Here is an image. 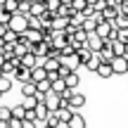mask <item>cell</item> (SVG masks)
Instances as JSON below:
<instances>
[{
	"instance_id": "6da1fadb",
	"label": "cell",
	"mask_w": 128,
	"mask_h": 128,
	"mask_svg": "<svg viewBox=\"0 0 128 128\" xmlns=\"http://www.w3.org/2000/svg\"><path fill=\"white\" fill-rule=\"evenodd\" d=\"M7 28H12L14 33H24L28 28V17L22 14V12H14L12 17H10V22H7Z\"/></svg>"
},
{
	"instance_id": "7a4b0ae2",
	"label": "cell",
	"mask_w": 128,
	"mask_h": 128,
	"mask_svg": "<svg viewBox=\"0 0 128 128\" xmlns=\"http://www.w3.org/2000/svg\"><path fill=\"white\" fill-rule=\"evenodd\" d=\"M112 74L114 76H121V74H128V62H126V57L124 55H116V57H112Z\"/></svg>"
},
{
	"instance_id": "3957f363",
	"label": "cell",
	"mask_w": 128,
	"mask_h": 128,
	"mask_svg": "<svg viewBox=\"0 0 128 128\" xmlns=\"http://www.w3.org/2000/svg\"><path fill=\"white\" fill-rule=\"evenodd\" d=\"M83 45H86V48H88L90 52H100V50H102V45H104V38H100V36H97L95 31H90Z\"/></svg>"
},
{
	"instance_id": "277c9868",
	"label": "cell",
	"mask_w": 128,
	"mask_h": 128,
	"mask_svg": "<svg viewBox=\"0 0 128 128\" xmlns=\"http://www.w3.org/2000/svg\"><path fill=\"white\" fill-rule=\"evenodd\" d=\"M43 102H45V107H48L50 112H57V109L62 107V97H60V92H52V90H50V92H45Z\"/></svg>"
},
{
	"instance_id": "5b68a950",
	"label": "cell",
	"mask_w": 128,
	"mask_h": 128,
	"mask_svg": "<svg viewBox=\"0 0 128 128\" xmlns=\"http://www.w3.org/2000/svg\"><path fill=\"white\" fill-rule=\"evenodd\" d=\"M17 66H19V57H12V60H5L2 64H0V74H2V76H12Z\"/></svg>"
},
{
	"instance_id": "8992f818",
	"label": "cell",
	"mask_w": 128,
	"mask_h": 128,
	"mask_svg": "<svg viewBox=\"0 0 128 128\" xmlns=\"http://www.w3.org/2000/svg\"><path fill=\"white\" fill-rule=\"evenodd\" d=\"M116 17H119V5L107 2V7L102 10V19H104V22H114Z\"/></svg>"
},
{
	"instance_id": "52a82bcc",
	"label": "cell",
	"mask_w": 128,
	"mask_h": 128,
	"mask_svg": "<svg viewBox=\"0 0 128 128\" xmlns=\"http://www.w3.org/2000/svg\"><path fill=\"white\" fill-rule=\"evenodd\" d=\"M66 102H69V107H71V109L76 112V109H81V107L86 104V95H81V92H71Z\"/></svg>"
},
{
	"instance_id": "ba28073f",
	"label": "cell",
	"mask_w": 128,
	"mask_h": 128,
	"mask_svg": "<svg viewBox=\"0 0 128 128\" xmlns=\"http://www.w3.org/2000/svg\"><path fill=\"white\" fill-rule=\"evenodd\" d=\"M50 26H52V31H66L69 17H60V14H55V17H52V22H50Z\"/></svg>"
},
{
	"instance_id": "9c48e42d",
	"label": "cell",
	"mask_w": 128,
	"mask_h": 128,
	"mask_svg": "<svg viewBox=\"0 0 128 128\" xmlns=\"http://www.w3.org/2000/svg\"><path fill=\"white\" fill-rule=\"evenodd\" d=\"M60 62L64 64V66H69V69H71V71H76V69L81 66V60H78V55H76V52H71V55H66V57H62Z\"/></svg>"
},
{
	"instance_id": "30bf717a",
	"label": "cell",
	"mask_w": 128,
	"mask_h": 128,
	"mask_svg": "<svg viewBox=\"0 0 128 128\" xmlns=\"http://www.w3.org/2000/svg\"><path fill=\"white\" fill-rule=\"evenodd\" d=\"M19 64H22V66H26V69H33L36 64H40V60H38L33 52H26V55L19 57Z\"/></svg>"
},
{
	"instance_id": "8fae6325",
	"label": "cell",
	"mask_w": 128,
	"mask_h": 128,
	"mask_svg": "<svg viewBox=\"0 0 128 128\" xmlns=\"http://www.w3.org/2000/svg\"><path fill=\"white\" fill-rule=\"evenodd\" d=\"M12 78H17V81H22V83H26V81H31V69H26V66H22V64H19V66L14 69V74H12Z\"/></svg>"
},
{
	"instance_id": "7c38bea8",
	"label": "cell",
	"mask_w": 128,
	"mask_h": 128,
	"mask_svg": "<svg viewBox=\"0 0 128 128\" xmlns=\"http://www.w3.org/2000/svg\"><path fill=\"white\" fill-rule=\"evenodd\" d=\"M64 126H66V128H86V119H83L78 112H74V114H71V119H69Z\"/></svg>"
},
{
	"instance_id": "4fadbf2b",
	"label": "cell",
	"mask_w": 128,
	"mask_h": 128,
	"mask_svg": "<svg viewBox=\"0 0 128 128\" xmlns=\"http://www.w3.org/2000/svg\"><path fill=\"white\" fill-rule=\"evenodd\" d=\"M40 64H43V69H45V71L50 74V71H57L62 62H60V57H45V60H43Z\"/></svg>"
},
{
	"instance_id": "5bb4252c",
	"label": "cell",
	"mask_w": 128,
	"mask_h": 128,
	"mask_svg": "<svg viewBox=\"0 0 128 128\" xmlns=\"http://www.w3.org/2000/svg\"><path fill=\"white\" fill-rule=\"evenodd\" d=\"M43 78H48V71L43 69V64H36V66L31 69V81L38 83V81H43Z\"/></svg>"
},
{
	"instance_id": "9a60e30c",
	"label": "cell",
	"mask_w": 128,
	"mask_h": 128,
	"mask_svg": "<svg viewBox=\"0 0 128 128\" xmlns=\"http://www.w3.org/2000/svg\"><path fill=\"white\" fill-rule=\"evenodd\" d=\"M95 74H97L100 78H112V76H114V74H112V64H109V62H100V66L95 69Z\"/></svg>"
},
{
	"instance_id": "2e32d148",
	"label": "cell",
	"mask_w": 128,
	"mask_h": 128,
	"mask_svg": "<svg viewBox=\"0 0 128 128\" xmlns=\"http://www.w3.org/2000/svg\"><path fill=\"white\" fill-rule=\"evenodd\" d=\"M48 114H50V109L45 107V102H36V121H38V124H40V121H45Z\"/></svg>"
},
{
	"instance_id": "e0dca14e",
	"label": "cell",
	"mask_w": 128,
	"mask_h": 128,
	"mask_svg": "<svg viewBox=\"0 0 128 128\" xmlns=\"http://www.w3.org/2000/svg\"><path fill=\"white\" fill-rule=\"evenodd\" d=\"M100 55V60L102 62H112V57H114V52H112V43L109 40H104V45H102V50L97 52Z\"/></svg>"
},
{
	"instance_id": "ac0fdd59",
	"label": "cell",
	"mask_w": 128,
	"mask_h": 128,
	"mask_svg": "<svg viewBox=\"0 0 128 128\" xmlns=\"http://www.w3.org/2000/svg\"><path fill=\"white\" fill-rule=\"evenodd\" d=\"M55 114H57V119H60V124H66V121L71 119L74 109H71V107H60V109H57Z\"/></svg>"
},
{
	"instance_id": "d6986e66",
	"label": "cell",
	"mask_w": 128,
	"mask_h": 128,
	"mask_svg": "<svg viewBox=\"0 0 128 128\" xmlns=\"http://www.w3.org/2000/svg\"><path fill=\"white\" fill-rule=\"evenodd\" d=\"M109 43H112V52H114V57H116V55H124V57H126V43H124V40L116 38V40H109Z\"/></svg>"
},
{
	"instance_id": "ffe728a7",
	"label": "cell",
	"mask_w": 128,
	"mask_h": 128,
	"mask_svg": "<svg viewBox=\"0 0 128 128\" xmlns=\"http://www.w3.org/2000/svg\"><path fill=\"white\" fill-rule=\"evenodd\" d=\"M100 62H102V60H100V55H97V52H92V55H90V60L83 64V66H86L88 71H92V74H95V69L100 66Z\"/></svg>"
},
{
	"instance_id": "44dd1931",
	"label": "cell",
	"mask_w": 128,
	"mask_h": 128,
	"mask_svg": "<svg viewBox=\"0 0 128 128\" xmlns=\"http://www.w3.org/2000/svg\"><path fill=\"white\" fill-rule=\"evenodd\" d=\"M64 83H66V88H69V90H76V86L81 83V78H78V74H76V71H71L66 78H64Z\"/></svg>"
},
{
	"instance_id": "7402d4cb",
	"label": "cell",
	"mask_w": 128,
	"mask_h": 128,
	"mask_svg": "<svg viewBox=\"0 0 128 128\" xmlns=\"http://www.w3.org/2000/svg\"><path fill=\"white\" fill-rule=\"evenodd\" d=\"M97 24H100V22H97V19H95V17L90 14V17H86V19H83L81 28H83V31H88V33H90V31H95V26H97Z\"/></svg>"
},
{
	"instance_id": "603a6c76",
	"label": "cell",
	"mask_w": 128,
	"mask_h": 128,
	"mask_svg": "<svg viewBox=\"0 0 128 128\" xmlns=\"http://www.w3.org/2000/svg\"><path fill=\"white\" fill-rule=\"evenodd\" d=\"M45 10H48V7H45V0H36V2H31V12H28V14H36V17H40Z\"/></svg>"
},
{
	"instance_id": "cb8c5ba5",
	"label": "cell",
	"mask_w": 128,
	"mask_h": 128,
	"mask_svg": "<svg viewBox=\"0 0 128 128\" xmlns=\"http://www.w3.org/2000/svg\"><path fill=\"white\" fill-rule=\"evenodd\" d=\"M22 95H24V97H31V95H36V83H33V81H26V83H22Z\"/></svg>"
},
{
	"instance_id": "d4e9b609",
	"label": "cell",
	"mask_w": 128,
	"mask_h": 128,
	"mask_svg": "<svg viewBox=\"0 0 128 128\" xmlns=\"http://www.w3.org/2000/svg\"><path fill=\"white\" fill-rule=\"evenodd\" d=\"M12 90V76H0V92H10Z\"/></svg>"
},
{
	"instance_id": "484cf974",
	"label": "cell",
	"mask_w": 128,
	"mask_h": 128,
	"mask_svg": "<svg viewBox=\"0 0 128 128\" xmlns=\"http://www.w3.org/2000/svg\"><path fill=\"white\" fill-rule=\"evenodd\" d=\"M50 78H43V81H38L36 83V92H43V95H45V92H50Z\"/></svg>"
},
{
	"instance_id": "4316f807",
	"label": "cell",
	"mask_w": 128,
	"mask_h": 128,
	"mask_svg": "<svg viewBox=\"0 0 128 128\" xmlns=\"http://www.w3.org/2000/svg\"><path fill=\"white\" fill-rule=\"evenodd\" d=\"M43 124H45V126H50V128H60V126H62V124H60V119H57V114H55V112H50V114H48V119L43 121Z\"/></svg>"
},
{
	"instance_id": "83f0119b",
	"label": "cell",
	"mask_w": 128,
	"mask_h": 128,
	"mask_svg": "<svg viewBox=\"0 0 128 128\" xmlns=\"http://www.w3.org/2000/svg\"><path fill=\"white\" fill-rule=\"evenodd\" d=\"M112 24H114L116 28H128V14H121V12H119V17H116Z\"/></svg>"
},
{
	"instance_id": "f1b7e54d",
	"label": "cell",
	"mask_w": 128,
	"mask_h": 128,
	"mask_svg": "<svg viewBox=\"0 0 128 128\" xmlns=\"http://www.w3.org/2000/svg\"><path fill=\"white\" fill-rule=\"evenodd\" d=\"M76 55H78V60H81V64H86L88 60H90V55H92V52H90V50H88V48H86V45H83V48H81V50H76Z\"/></svg>"
},
{
	"instance_id": "f546056e",
	"label": "cell",
	"mask_w": 128,
	"mask_h": 128,
	"mask_svg": "<svg viewBox=\"0 0 128 128\" xmlns=\"http://www.w3.org/2000/svg\"><path fill=\"white\" fill-rule=\"evenodd\" d=\"M17 38H19V33H14L12 28H7L2 33V43H17Z\"/></svg>"
},
{
	"instance_id": "4dcf8cb0",
	"label": "cell",
	"mask_w": 128,
	"mask_h": 128,
	"mask_svg": "<svg viewBox=\"0 0 128 128\" xmlns=\"http://www.w3.org/2000/svg\"><path fill=\"white\" fill-rule=\"evenodd\" d=\"M26 17H28V28H40L43 26L40 17H36V14H26Z\"/></svg>"
},
{
	"instance_id": "1f68e13d",
	"label": "cell",
	"mask_w": 128,
	"mask_h": 128,
	"mask_svg": "<svg viewBox=\"0 0 128 128\" xmlns=\"http://www.w3.org/2000/svg\"><path fill=\"white\" fill-rule=\"evenodd\" d=\"M24 114H26V107L24 104H14L12 107V116L14 119H24Z\"/></svg>"
},
{
	"instance_id": "d6a6232c",
	"label": "cell",
	"mask_w": 128,
	"mask_h": 128,
	"mask_svg": "<svg viewBox=\"0 0 128 128\" xmlns=\"http://www.w3.org/2000/svg\"><path fill=\"white\" fill-rule=\"evenodd\" d=\"M86 7H88L86 0H71V10H74V12H83Z\"/></svg>"
},
{
	"instance_id": "836d02e7",
	"label": "cell",
	"mask_w": 128,
	"mask_h": 128,
	"mask_svg": "<svg viewBox=\"0 0 128 128\" xmlns=\"http://www.w3.org/2000/svg\"><path fill=\"white\" fill-rule=\"evenodd\" d=\"M71 5H60V7H57V12L55 14H60V17H71Z\"/></svg>"
},
{
	"instance_id": "e575fe53",
	"label": "cell",
	"mask_w": 128,
	"mask_h": 128,
	"mask_svg": "<svg viewBox=\"0 0 128 128\" xmlns=\"http://www.w3.org/2000/svg\"><path fill=\"white\" fill-rule=\"evenodd\" d=\"M17 12L28 14V12H31V2H28V0H22V2H17Z\"/></svg>"
},
{
	"instance_id": "d590c367",
	"label": "cell",
	"mask_w": 128,
	"mask_h": 128,
	"mask_svg": "<svg viewBox=\"0 0 128 128\" xmlns=\"http://www.w3.org/2000/svg\"><path fill=\"white\" fill-rule=\"evenodd\" d=\"M12 119V107H0V121H10Z\"/></svg>"
},
{
	"instance_id": "8d00e7d4",
	"label": "cell",
	"mask_w": 128,
	"mask_h": 128,
	"mask_svg": "<svg viewBox=\"0 0 128 128\" xmlns=\"http://www.w3.org/2000/svg\"><path fill=\"white\" fill-rule=\"evenodd\" d=\"M2 10H7V12H17V0H5V5H2Z\"/></svg>"
},
{
	"instance_id": "74e56055",
	"label": "cell",
	"mask_w": 128,
	"mask_h": 128,
	"mask_svg": "<svg viewBox=\"0 0 128 128\" xmlns=\"http://www.w3.org/2000/svg\"><path fill=\"white\" fill-rule=\"evenodd\" d=\"M36 102H38V100H36V95H31V97H24L22 104L26 107V109H33V107H36Z\"/></svg>"
},
{
	"instance_id": "f35d334b",
	"label": "cell",
	"mask_w": 128,
	"mask_h": 128,
	"mask_svg": "<svg viewBox=\"0 0 128 128\" xmlns=\"http://www.w3.org/2000/svg\"><path fill=\"white\" fill-rule=\"evenodd\" d=\"M57 76H60V78H66L69 76V74H71V69H69V66H64V64H60V69H57Z\"/></svg>"
},
{
	"instance_id": "ab89813d",
	"label": "cell",
	"mask_w": 128,
	"mask_h": 128,
	"mask_svg": "<svg viewBox=\"0 0 128 128\" xmlns=\"http://www.w3.org/2000/svg\"><path fill=\"white\" fill-rule=\"evenodd\" d=\"M60 5H62L60 0H45V7L50 10V12H57V7H60Z\"/></svg>"
},
{
	"instance_id": "60d3db41",
	"label": "cell",
	"mask_w": 128,
	"mask_h": 128,
	"mask_svg": "<svg viewBox=\"0 0 128 128\" xmlns=\"http://www.w3.org/2000/svg\"><path fill=\"white\" fill-rule=\"evenodd\" d=\"M104 7H107V0H95V2H92V10H95V12H102Z\"/></svg>"
},
{
	"instance_id": "b9f144b4",
	"label": "cell",
	"mask_w": 128,
	"mask_h": 128,
	"mask_svg": "<svg viewBox=\"0 0 128 128\" xmlns=\"http://www.w3.org/2000/svg\"><path fill=\"white\" fill-rule=\"evenodd\" d=\"M24 121H36V107L33 109H26V114H24ZM38 124V121H36Z\"/></svg>"
},
{
	"instance_id": "7bdbcfd3",
	"label": "cell",
	"mask_w": 128,
	"mask_h": 128,
	"mask_svg": "<svg viewBox=\"0 0 128 128\" xmlns=\"http://www.w3.org/2000/svg\"><path fill=\"white\" fill-rule=\"evenodd\" d=\"M22 124H24V119H14V116L7 121V126H10V128H22Z\"/></svg>"
},
{
	"instance_id": "ee69618b",
	"label": "cell",
	"mask_w": 128,
	"mask_h": 128,
	"mask_svg": "<svg viewBox=\"0 0 128 128\" xmlns=\"http://www.w3.org/2000/svg\"><path fill=\"white\" fill-rule=\"evenodd\" d=\"M10 17H12V12H7V10H0V24H7Z\"/></svg>"
},
{
	"instance_id": "f6af8a7d",
	"label": "cell",
	"mask_w": 128,
	"mask_h": 128,
	"mask_svg": "<svg viewBox=\"0 0 128 128\" xmlns=\"http://www.w3.org/2000/svg\"><path fill=\"white\" fill-rule=\"evenodd\" d=\"M119 40L128 43V28H119Z\"/></svg>"
},
{
	"instance_id": "bcb514c9",
	"label": "cell",
	"mask_w": 128,
	"mask_h": 128,
	"mask_svg": "<svg viewBox=\"0 0 128 128\" xmlns=\"http://www.w3.org/2000/svg\"><path fill=\"white\" fill-rule=\"evenodd\" d=\"M119 12L121 14H128V0H124V2L119 5Z\"/></svg>"
},
{
	"instance_id": "7dc6e473",
	"label": "cell",
	"mask_w": 128,
	"mask_h": 128,
	"mask_svg": "<svg viewBox=\"0 0 128 128\" xmlns=\"http://www.w3.org/2000/svg\"><path fill=\"white\" fill-rule=\"evenodd\" d=\"M22 128H38V124H36V121H24Z\"/></svg>"
},
{
	"instance_id": "c3c4849f",
	"label": "cell",
	"mask_w": 128,
	"mask_h": 128,
	"mask_svg": "<svg viewBox=\"0 0 128 128\" xmlns=\"http://www.w3.org/2000/svg\"><path fill=\"white\" fill-rule=\"evenodd\" d=\"M7 31V24H0V38H2V33Z\"/></svg>"
},
{
	"instance_id": "681fc988",
	"label": "cell",
	"mask_w": 128,
	"mask_h": 128,
	"mask_svg": "<svg viewBox=\"0 0 128 128\" xmlns=\"http://www.w3.org/2000/svg\"><path fill=\"white\" fill-rule=\"evenodd\" d=\"M0 128H10V126H7V121H0Z\"/></svg>"
},
{
	"instance_id": "f907efd6",
	"label": "cell",
	"mask_w": 128,
	"mask_h": 128,
	"mask_svg": "<svg viewBox=\"0 0 128 128\" xmlns=\"http://www.w3.org/2000/svg\"><path fill=\"white\" fill-rule=\"evenodd\" d=\"M109 2H114V5H121V2H124V0H109Z\"/></svg>"
},
{
	"instance_id": "816d5d0a",
	"label": "cell",
	"mask_w": 128,
	"mask_h": 128,
	"mask_svg": "<svg viewBox=\"0 0 128 128\" xmlns=\"http://www.w3.org/2000/svg\"><path fill=\"white\" fill-rule=\"evenodd\" d=\"M60 2H62V5H71V0H60Z\"/></svg>"
},
{
	"instance_id": "f5cc1de1",
	"label": "cell",
	"mask_w": 128,
	"mask_h": 128,
	"mask_svg": "<svg viewBox=\"0 0 128 128\" xmlns=\"http://www.w3.org/2000/svg\"><path fill=\"white\" fill-rule=\"evenodd\" d=\"M2 62H5V57H2V55H0V64H2Z\"/></svg>"
},
{
	"instance_id": "db71d44e",
	"label": "cell",
	"mask_w": 128,
	"mask_h": 128,
	"mask_svg": "<svg viewBox=\"0 0 128 128\" xmlns=\"http://www.w3.org/2000/svg\"><path fill=\"white\" fill-rule=\"evenodd\" d=\"M38 128H50V126H45V124H43V126H38Z\"/></svg>"
},
{
	"instance_id": "11a10c76",
	"label": "cell",
	"mask_w": 128,
	"mask_h": 128,
	"mask_svg": "<svg viewBox=\"0 0 128 128\" xmlns=\"http://www.w3.org/2000/svg\"><path fill=\"white\" fill-rule=\"evenodd\" d=\"M126 57H128V43H126Z\"/></svg>"
},
{
	"instance_id": "9f6ffc18",
	"label": "cell",
	"mask_w": 128,
	"mask_h": 128,
	"mask_svg": "<svg viewBox=\"0 0 128 128\" xmlns=\"http://www.w3.org/2000/svg\"><path fill=\"white\" fill-rule=\"evenodd\" d=\"M126 62H128V57H126Z\"/></svg>"
},
{
	"instance_id": "6f0895ef",
	"label": "cell",
	"mask_w": 128,
	"mask_h": 128,
	"mask_svg": "<svg viewBox=\"0 0 128 128\" xmlns=\"http://www.w3.org/2000/svg\"><path fill=\"white\" fill-rule=\"evenodd\" d=\"M0 95H2V92H0Z\"/></svg>"
},
{
	"instance_id": "680465c9",
	"label": "cell",
	"mask_w": 128,
	"mask_h": 128,
	"mask_svg": "<svg viewBox=\"0 0 128 128\" xmlns=\"http://www.w3.org/2000/svg\"><path fill=\"white\" fill-rule=\"evenodd\" d=\"M0 76H2V74H0Z\"/></svg>"
},
{
	"instance_id": "91938a15",
	"label": "cell",
	"mask_w": 128,
	"mask_h": 128,
	"mask_svg": "<svg viewBox=\"0 0 128 128\" xmlns=\"http://www.w3.org/2000/svg\"><path fill=\"white\" fill-rule=\"evenodd\" d=\"M107 2H109V0H107Z\"/></svg>"
},
{
	"instance_id": "94428289",
	"label": "cell",
	"mask_w": 128,
	"mask_h": 128,
	"mask_svg": "<svg viewBox=\"0 0 128 128\" xmlns=\"http://www.w3.org/2000/svg\"><path fill=\"white\" fill-rule=\"evenodd\" d=\"M64 128H66V126H64Z\"/></svg>"
}]
</instances>
